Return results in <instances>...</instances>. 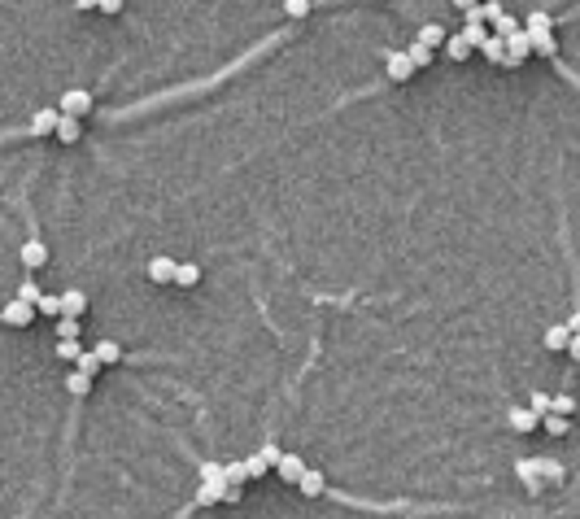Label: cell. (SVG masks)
Returning <instances> with one entry per match:
<instances>
[{
  "label": "cell",
  "mask_w": 580,
  "mask_h": 519,
  "mask_svg": "<svg viewBox=\"0 0 580 519\" xmlns=\"http://www.w3.org/2000/svg\"><path fill=\"white\" fill-rule=\"evenodd\" d=\"M53 136H57L61 144H74V140L83 136V127H79V118H61V114H57V127H53Z\"/></svg>",
  "instance_id": "obj_11"
},
{
  "label": "cell",
  "mask_w": 580,
  "mask_h": 519,
  "mask_svg": "<svg viewBox=\"0 0 580 519\" xmlns=\"http://www.w3.org/2000/svg\"><path fill=\"white\" fill-rule=\"evenodd\" d=\"M415 44H423V48H432V53H437V48L445 44V27H441V22H427V27H419Z\"/></svg>",
  "instance_id": "obj_10"
},
{
  "label": "cell",
  "mask_w": 580,
  "mask_h": 519,
  "mask_svg": "<svg viewBox=\"0 0 580 519\" xmlns=\"http://www.w3.org/2000/svg\"><path fill=\"white\" fill-rule=\"evenodd\" d=\"M523 31H554V22H550V13H541V9H537L533 18L523 22Z\"/></svg>",
  "instance_id": "obj_33"
},
{
  "label": "cell",
  "mask_w": 580,
  "mask_h": 519,
  "mask_svg": "<svg viewBox=\"0 0 580 519\" xmlns=\"http://www.w3.org/2000/svg\"><path fill=\"white\" fill-rule=\"evenodd\" d=\"M201 484H214V489H227V476H223V462H201Z\"/></svg>",
  "instance_id": "obj_21"
},
{
  "label": "cell",
  "mask_w": 580,
  "mask_h": 519,
  "mask_svg": "<svg viewBox=\"0 0 580 519\" xmlns=\"http://www.w3.org/2000/svg\"><path fill=\"white\" fill-rule=\"evenodd\" d=\"M148 279H153V284H170L174 279V262H170V257H153V262H148Z\"/></svg>",
  "instance_id": "obj_15"
},
{
  "label": "cell",
  "mask_w": 580,
  "mask_h": 519,
  "mask_svg": "<svg viewBox=\"0 0 580 519\" xmlns=\"http://www.w3.org/2000/svg\"><path fill=\"white\" fill-rule=\"evenodd\" d=\"M18 257H22V267H27V271H40V267L48 262V249H44V240L31 236V240H22V253H18Z\"/></svg>",
  "instance_id": "obj_6"
},
{
  "label": "cell",
  "mask_w": 580,
  "mask_h": 519,
  "mask_svg": "<svg viewBox=\"0 0 580 519\" xmlns=\"http://www.w3.org/2000/svg\"><path fill=\"white\" fill-rule=\"evenodd\" d=\"M572 336H576V332H572L567 323L550 327V332H545V349H567V341H572Z\"/></svg>",
  "instance_id": "obj_19"
},
{
  "label": "cell",
  "mask_w": 580,
  "mask_h": 519,
  "mask_svg": "<svg viewBox=\"0 0 580 519\" xmlns=\"http://www.w3.org/2000/svg\"><path fill=\"white\" fill-rule=\"evenodd\" d=\"M572 410H576V402H572L567 393H563V397H550V414H563V419H567Z\"/></svg>",
  "instance_id": "obj_35"
},
{
  "label": "cell",
  "mask_w": 580,
  "mask_h": 519,
  "mask_svg": "<svg viewBox=\"0 0 580 519\" xmlns=\"http://www.w3.org/2000/svg\"><path fill=\"white\" fill-rule=\"evenodd\" d=\"M57 341H79V319H57Z\"/></svg>",
  "instance_id": "obj_30"
},
{
  "label": "cell",
  "mask_w": 580,
  "mask_h": 519,
  "mask_svg": "<svg viewBox=\"0 0 580 519\" xmlns=\"http://www.w3.org/2000/svg\"><path fill=\"white\" fill-rule=\"evenodd\" d=\"M454 5H458V9L467 13V9H475V5H480V0H454Z\"/></svg>",
  "instance_id": "obj_40"
},
{
  "label": "cell",
  "mask_w": 580,
  "mask_h": 519,
  "mask_svg": "<svg viewBox=\"0 0 580 519\" xmlns=\"http://www.w3.org/2000/svg\"><path fill=\"white\" fill-rule=\"evenodd\" d=\"M502 13H507V9H502V5H497V0H485V5H475V18H480V22H485V27H493V22H497Z\"/></svg>",
  "instance_id": "obj_26"
},
{
  "label": "cell",
  "mask_w": 580,
  "mask_h": 519,
  "mask_svg": "<svg viewBox=\"0 0 580 519\" xmlns=\"http://www.w3.org/2000/svg\"><path fill=\"white\" fill-rule=\"evenodd\" d=\"M66 388H70L74 397H88V393H92V380L79 375V371H70V375H66Z\"/></svg>",
  "instance_id": "obj_27"
},
{
  "label": "cell",
  "mask_w": 580,
  "mask_h": 519,
  "mask_svg": "<svg viewBox=\"0 0 580 519\" xmlns=\"http://www.w3.org/2000/svg\"><path fill=\"white\" fill-rule=\"evenodd\" d=\"M528 462H533V472L541 480H563V462H554V458H528Z\"/></svg>",
  "instance_id": "obj_17"
},
{
  "label": "cell",
  "mask_w": 580,
  "mask_h": 519,
  "mask_svg": "<svg viewBox=\"0 0 580 519\" xmlns=\"http://www.w3.org/2000/svg\"><path fill=\"white\" fill-rule=\"evenodd\" d=\"M122 5H127V0H96L100 13H122Z\"/></svg>",
  "instance_id": "obj_39"
},
{
  "label": "cell",
  "mask_w": 580,
  "mask_h": 519,
  "mask_svg": "<svg viewBox=\"0 0 580 519\" xmlns=\"http://www.w3.org/2000/svg\"><path fill=\"white\" fill-rule=\"evenodd\" d=\"M196 279H201V267H196V262H174V279H170V284H184V288H196Z\"/></svg>",
  "instance_id": "obj_16"
},
{
  "label": "cell",
  "mask_w": 580,
  "mask_h": 519,
  "mask_svg": "<svg viewBox=\"0 0 580 519\" xmlns=\"http://www.w3.org/2000/svg\"><path fill=\"white\" fill-rule=\"evenodd\" d=\"M507 419H511V428H515V432H533V428H537V414L528 410V406H511V414H507Z\"/></svg>",
  "instance_id": "obj_13"
},
{
  "label": "cell",
  "mask_w": 580,
  "mask_h": 519,
  "mask_svg": "<svg viewBox=\"0 0 580 519\" xmlns=\"http://www.w3.org/2000/svg\"><path fill=\"white\" fill-rule=\"evenodd\" d=\"M406 57H410V66L419 70V66H432L437 53H432V48H423V44H410V48H406Z\"/></svg>",
  "instance_id": "obj_28"
},
{
  "label": "cell",
  "mask_w": 580,
  "mask_h": 519,
  "mask_svg": "<svg viewBox=\"0 0 580 519\" xmlns=\"http://www.w3.org/2000/svg\"><path fill=\"white\" fill-rule=\"evenodd\" d=\"M83 310H88V293H83V288H66V293H61V315H66V319H79Z\"/></svg>",
  "instance_id": "obj_8"
},
{
  "label": "cell",
  "mask_w": 580,
  "mask_h": 519,
  "mask_svg": "<svg viewBox=\"0 0 580 519\" xmlns=\"http://www.w3.org/2000/svg\"><path fill=\"white\" fill-rule=\"evenodd\" d=\"M223 476H227V489H244V462L236 458V462H223Z\"/></svg>",
  "instance_id": "obj_22"
},
{
  "label": "cell",
  "mask_w": 580,
  "mask_h": 519,
  "mask_svg": "<svg viewBox=\"0 0 580 519\" xmlns=\"http://www.w3.org/2000/svg\"><path fill=\"white\" fill-rule=\"evenodd\" d=\"M53 127H57V105H44V110L31 114L27 136H53Z\"/></svg>",
  "instance_id": "obj_5"
},
{
  "label": "cell",
  "mask_w": 580,
  "mask_h": 519,
  "mask_svg": "<svg viewBox=\"0 0 580 519\" xmlns=\"http://www.w3.org/2000/svg\"><path fill=\"white\" fill-rule=\"evenodd\" d=\"M441 48L449 53V62H467V57H471V44H467L458 31H454V35H445V44H441Z\"/></svg>",
  "instance_id": "obj_12"
},
{
  "label": "cell",
  "mask_w": 580,
  "mask_h": 519,
  "mask_svg": "<svg viewBox=\"0 0 580 519\" xmlns=\"http://www.w3.org/2000/svg\"><path fill=\"white\" fill-rule=\"evenodd\" d=\"M74 371H79V375H88V380H92V375L100 371V362H96V354H92V349H83L79 358H74Z\"/></svg>",
  "instance_id": "obj_25"
},
{
  "label": "cell",
  "mask_w": 580,
  "mask_h": 519,
  "mask_svg": "<svg viewBox=\"0 0 580 519\" xmlns=\"http://www.w3.org/2000/svg\"><path fill=\"white\" fill-rule=\"evenodd\" d=\"M227 489H214V484H196V502L192 506H218Z\"/></svg>",
  "instance_id": "obj_23"
},
{
  "label": "cell",
  "mask_w": 580,
  "mask_h": 519,
  "mask_svg": "<svg viewBox=\"0 0 580 519\" xmlns=\"http://www.w3.org/2000/svg\"><path fill=\"white\" fill-rule=\"evenodd\" d=\"M528 410H533V414H537V424H541V414H550V393H533Z\"/></svg>",
  "instance_id": "obj_37"
},
{
  "label": "cell",
  "mask_w": 580,
  "mask_h": 519,
  "mask_svg": "<svg viewBox=\"0 0 580 519\" xmlns=\"http://www.w3.org/2000/svg\"><path fill=\"white\" fill-rule=\"evenodd\" d=\"M515 31H519V22H515L511 13H502V18L493 22V31H489V35H502V40H507V35H515Z\"/></svg>",
  "instance_id": "obj_31"
},
{
  "label": "cell",
  "mask_w": 580,
  "mask_h": 519,
  "mask_svg": "<svg viewBox=\"0 0 580 519\" xmlns=\"http://www.w3.org/2000/svg\"><path fill=\"white\" fill-rule=\"evenodd\" d=\"M57 114H61V118H83V114H92V92H88V88L61 92V96H57Z\"/></svg>",
  "instance_id": "obj_1"
},
{
  "label": "cell",
  "mask_w": 580,
  "mask_h": 519,
  "mask_svg": "<svg viewBox=\"0 0 580 519\" xmlns=\"http://www.w3.org/2000/svg\"><path fill=\"white\" fill-rule=\"evenodd\" d=\"M271 472H280V480H288V484H297L301 480V472H306V462H301V454H292V450H284L280 454V462L271 467Z\"/></svg>",
  "instance_id": "obj_4"
},
{
  "label": "cell",
  "mask_w": 580,
  "mask_h": 519,
  "mask_svg": "<svg viewBox=\"0 0 580 519\" xmlns=\"http://www.w3.org/2000/svg\"><path fill=\"white\" fill-rule=\"evenodd\" d=\"M31 319H35V305L31 301H18V297L0 310V323H5V327H27Z\"/></svg>",
  "instance_id": "obj_2"
},
{
  "label": "cell",
  "mask_w": 580,
  "mask_h": 519,
  "mask_svg": "<svg viewBox=\"0 0 580 519\" xmlns=\"http://www.w3.org/2000/svg\"><path fill=\"white\" fill-rule=\"evenodd\" d=\"M284 13L288 18H306L310 13V0H284Z\"/></svg>",
  "instance_id": "obj_38"
},
{
  "label": "cell",
  "mask_w": 580,
  "mask_h": 519,
  "mask_svg": "<svg viewBox=\"0 0 580 519\" xmlns=\"http://www.w3.org/2000/svg\"><path fill=\"white\" fill-rule=\"evenodd\" d=\"M541 424L550 436H567V428H572V419H563V414H541Z\"/></svg>",
  "instance_id": "obj_29"
},
{
  "label": "cell",
  "mask_w": 580,
  "mask_h": 519,
  "mask_svg": "<svg viewBox=\"0 0 580 519\" xmlns=\"http://www.w3.org/2000/svg\"><path fill=\"white\" fill-rule=\"evenodd\" d=\"M480 53H485L489 62H497V66H502V35H489V40L480 44Z\"/></svg>",
  "instance_id": "obj_32"
},
{
  "label": "cell",
  "mask_w": 580,
  "mask_h": 519,
  "mask_svg": "<svg viewBox=\"0 0 580 519\" xmlns=\"http://www.w3.org/2000/svg\"><path fill=\"white\" fill-rule=\"evenodd\" d=\"M79 354H83V345H79V341H57V358L74 362V358H79Z\"/></svg>",
  "instance_id": "obj_36"
},
{
  "label": "cell",
  "mask_w": 580,
  "mask_h": 519,
  "mask_svg": "<svg viewBox=\"0 0 580 519\" xmlns=\"http://www.w3.org/2000/svg\"><path fill=\"white\" fill-rule=\"evenodd\" d=\"M523 31V27H519ZM528 35V53L537 57H559V44H554V31H523Z\"/></svg>",
  "instance_id": "obj_3"
},
{
  "label": "cell",
  "mask_w": 580,
  "mask_h": 519,
  "mask_svg": "<svg viewBox=\"0 0 580 519\" xmlns=\"http://www.w3.org/2000/svg\"><path fill=\"white\" fill-rule=\"evenodd\" d=\"M297 489L306 493V498H319V493H327V480H323V472L306 467V472H301V480H297Z\"/></svg>",
  "instance_id": "obj_9"
},
{
  "label": "cell",
  "mask_w": 580,
  "mask_h": 519,
  "mask_svg": "<svg viewBox=\"0 0 580 519\" xmlns=\"http://www.w3.org/2000/svg\"><path fill=\"white\" fill-rule=\"evenodd\" d=\"M458 35H463V40L471 44V53H475V48H480V44L489 40V27H485V22H467V27H463Z\"/></svg>",
  "instance_id": "obj_18"
},
{
  "label": "cell",
  "mask_w": 580,
  "mask_h": 519,
  "mask_svg": "<svg viewBox=\"0 0 580 519\" xmlns=\"http://www.w3.org/2000/svg\"><path fill=\"white\" fill-rule=\"evenodd\" d=\"M74 9H96V0H74Z\"/></svg>",
  "instance_id": "obj_41"
},
{
  "label": "cell",
  "mask_w": 580,
  "mask_h": 519,
  "mask_svg": "<svg viewBox=\"0 0 580 519\" xmlns=\"http://www.w3.org/2000/svg\"><path fill=\"white\" fill-rule=\"evenodd\" d=\"M384 66H389V79H393V83H406V79H410V74H415V66H410V57H406V53H401V48H397V53H389V57H384Z\"/></svg>",
  "instance_id": "obj_7"
},
{
  "label": "cell",
  "mask_w": 580,
  "mask_h": 519,
  "mask_svg": "<svg viewBox=\"0 0 580 519\" xmlns=\"http://www.w3.org/2000/svg\"><path fill=\"white\" fill-rule=\"evenodd\" d=\"M18 301H31V305H35V301H40V284H35V279H22V284H18Z\"/></svg>",
  "instance_id": "obj_34"
},
{
  "label": "cell",
  "mask_w": 580,
  "mask_h": 519,
  "mask_svg": "<svg viewBox=\"0 0 580 519\" xmlns=\"http://www.w3.org/2000/svg\"><path fill=\"white\" fill-rule=\"evenodd\" d=\"M92 354H96V362H100V367H114V362L122 358L118 341H96V345H92Z\"/></svg>",
  "instance_id": "obj_14"
},
{
  "label": "cell",
  "mask_w": 580,
  "mask_h": 519,
  "mask_svg": "<svg viewBox=\"0 0 580 519\" xmlns=\"http://www.w3.org/2000/svg\"><path fill=\"white\" fill-rule=\"evenodd\" d=\"M35 315H48V319H61V297H48V293H40V301H35Z\"/></svg>",
  "instance_id": "obj_24"
},
{
  "label": "cell",
  "mask_w": 580,
  "mask_h": 519,
  "mask_svg": "<svg viewBox=\"0 0 580 519\" xmlns=\"http://www.w3.org/2000/svg\"><path fill=\"white\" fill-rule=\"evenodd\" d=\"M515 472H519V480L528 484V493H541V484H545V480L533 472V462H528V458H519V462H515Z\"/></svg>",
  "instance_id": "obj_20"
}]
</instances>
